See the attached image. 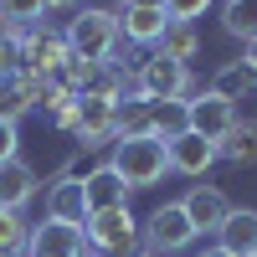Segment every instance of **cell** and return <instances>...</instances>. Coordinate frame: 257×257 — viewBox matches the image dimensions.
Segmentation results:
<instances>
[{"instance_id": "23", "label": "cell", "mask_w": 257, "mask_h": 257, "mask_svg": "<svg viewBox=\"0 0 257 257\" xmlns=\"http://www.w3.org/2000/svg\"><path fill=\"white\" fill-rule=\"evenodd\" d=\"M21 67H26V41H21V31L0 26V77H16Z\"/></svg>"}, {"instance_id": "1", "label": "cell", "mask_w": 257, "mask_h": 257, "mask_svg": "<svg viewBox=\"0 0 257 257\" xmlns=\"http://www.w3.org/2000/svg\"><path fill=\"white\" fill-rule=\"evenodd\" d=\"M108 165L123 175L128 190H155L170 175V144L155 134H118L108 144Z\"/></svg>"}, {"instance_id": "5", "label": "cell", "mask_w": 257, "mask_h": 257, "mask_svg": "<svg viewBox=\"0 0 257 257\" xmlns=\"http://www.w3.org/2000/svg\"><path fill=\"white\" fill-rule=\"evenodd\" d=\"M82 237H88V252L93 257H134L139 252V221H134L128 206L93 211L88 226H82Z\"/></svg>"}, {"instance_id": "21", "label": "cell", "mask_w": 257, "mask_h": 257, "mask_svg": "<svg viewBox=\"0 0 257 257\" xmlns=\"http://www.w3.org/2000/svg\"><path fill=\"white\" fill-rule=\"evenodd\" d=\"M221 31L237 41H252L257 36V0H221Z\"/></svg>"}, {"instance_id": "18", "label": "cell", "mask_w": 257, "mask_h": 257, "mask_svg": "<svg viewBox=\"0 0 257 257\" xmlns=\"http://www.w3.org/2000/svg\"><path fill=\"white\" fill-rule=\"evenodd\" d=\"M211 93H221L226 103H247L252 93H257V72L247 67V62L237 57V62H221L216 72H211V82H206Z\"/></svg>"}, {"instance_id": "25", "label": "cell", "mask_w": 257, "mask_h": 257, "mask_svg": "<svg viewBox=\"0 0 257 257\" xmlns=\"http://www.w3.org/2000/svg\"><path fill=\"white\" fill-rule=\"evenodd\" d=\"M21 155V134H16V123H6V118H0V165H6V160H16Z\"/></svg>"}, {"instance_id": "2", "label": "cell", "mask_w": 257, "mask_h": 257, "mask_svg": "<svg viewBox=\"0 0 257 257\" xmlns=\"http://www.w3.org/2000/svg\"><path fill=\"white\" fill-rule=\"evenodd\" d=\"M201 88H196V72L185 62H170L160 52H149L139 62L134 82H128V98H144V103H190Z\"/></svg>"}, {"instance_id": "6", "label": "cell", "mask_w": 257, "mask_h": 257, "mask_svg": "<svg viewBox=\"0 0 257 257\" xmlns=\"http://www.w3.org/2000/svg\"><path fill=\"white\" fill-rule=\"evenodd\" d=\"M82 160H67L47 185V221H67V226H88V196H82Z\"/></svg>"}, {"instance_id": "8", "label": "cell", "mask_w": 257, "mask_h": 257, "mask_svg": "<svg viewBox=\"0 0 257 257\" xmlns=\"http://www.w3.org/2000/svg\"><path fill=\"white\" fill-rule=\"evenodd\" d=\"M185 113H190V134H201V139H211V144H216L226 128L242 118V113H237V103H226L221 93H211V88H201L196 98H190V103H185Z\"/></svg>"}, {"instance_id": "15", "label": "cell", "mask_w": 257, "mask_h": 257, "mask_svg": "<svg viewBox=\"0 0 257 257\" xmlns=\"http://www.w3.org/2000/svg\"><path fill=\"white\" fill-rule=\"evenodd\" d=\"M41 82H47V77H31V72L0 77V118H6V123H21V118L41 103Z\"/></svg>"}, {"instance_id": "28", "label": "cell", "mask_w": 257, "mask_h": 257, "mask_svg": "<svg viewBox=\"0 0 257 257\" xmlns=\"http://www.w3.org/2000/svg\"><path fill=\"white\" fill-rule=\"evenodd\" d=\"M123 6H165V0H118V11Z\"/></svg>"}, {"instance_id": "11", "label": "cell", "mask_w": 257, "mask_h": 257, "mask_svg": "<svg viewBox=\"0 0 257 257\" xmlns=\"http://www.w3.org/2000/svg\"><path fill=\"white\" fill-rule=\"evenodd\" d=\"M170 31V11L165 6H123L118 11V36L128 47H160V36Z\"/></svg>"}, {"instance_id": "9", "label": "cell", "mask_w": 257, "mask_h": 257, "mask_svg": "<svg viewBox=\"0 0 257 257\" xmlns=\"http://www.w3.org/2000/svg\"><path fill=\"white\" fill-rule=\"evenodd\" d=\"M26 257H93V252H88L82 226L41 221V226H31V237H26Z\"/></svg>"}, {"instance_id": "10", "label": "cell", "mask_w": 257, "mask_h": 257, "mask_svg": "<svg viewBox=\"0 0 257 257\" xmlns=\"http://www.w3.org/2000/svg\"><path fill=\"white\" fill-rule=\"evenodd\" d=\"M180 206H185V216H190V226H196L201 237H216L226 226V216H231V201H226L221 185H190Z\"/></svg>"}, {"instance_id": "27", "label": "cell", "mask_w": 257, "mask_h": 257, "mask_svg": "<svg viewBox=\"0 0 257 257\" xmlns=\"http://www.w3.org/2000/svg\"><path fill=\"white\" fill-rule=\"evenodd\" d=\"M242 62H247V67H252V72H257V36H252V41H247V52H242Z\"/></svg>"}, {"instance_id": "13", "label": "cell", "mask_w": 257, "mask_h": 257, "mask_svg": "<svg viewBox=\"0 0 257 257\" xmlns=\"http://www.w3.org/2000/svg\"><path fill=\"white\" fill-rule=\"evenodd\" d=\"M36 190H41V175L21 155L0 165V211H26L36 201Z\"/></svg>"}, {"instance_id": "24", "label": "cell", "mask_w": 257, "mask_h": 257, "mask_svg": "<svg viewBox=\"0 0 257 257\" xmlns=\"http://www.w3.org/2000/svg\"><path fill=\"white\" fill-rule=\"evenodd\" d=\"M216 6V0H165V11H170V21H180V26H196V21Z\"/></svg>"}, {"instance_id": "14", "label": "cell", "mask_w": 257, "mask_h": 257, "mask_svg": "<svg viewBox=\"0 0 257 257\" xmlns=\"http://www.w3.org/2000/svg\"><path fill=\"white\" fill-rule=\"evenodd\" d=\"M82 196H88V216L93 211H113V206H128V185H123V175L103 160V165H93L88 175H82Z\"/></svg>"}, {"instance_id": "12", "label": "cell", "mask_w": 257, "mask_h": 257, "mask_svg": "<svg viewBox=\"0 0 257 257\" xmlns=\"http://www.w3.org/2000/svg\"><path fill=\"white\" fill-rule=\"evenodd\" d=\"M216 160H221L216 144L201 139V134H190V128H185L180 139H170V170H175V175H185V180H206Z\"/></svg>"}, {"instance_id": "30", "label": "cell", "mask_w": 257, "mask_h": 257, "mask_svg": "<svg viewBox=\"0 0 257 257\" xmlns=\"http://www.w3.org/2000/svg\"><path fill=\"white\" fill-rule=\"evenodd\" d=\"M134 257H155V252H144V247H139V252H134Z\"/></svg>"}, {"instance_id": "3", "label": "cell", "mask_w": 257, "mask_h": 257, "mask_svg": "<svg viewBox=\"0 0 257 257\" xmlns=\"http://www.w3.org/2000/svg\"><path fill=\"white\" fill-rule=\"evenodd\" d=\"M67 47L77 62H88V67H108V57L118 47V11H103V6H82L72 21H67Z\"/></svg>"}, {"instance_id": "16", "label": "cell", "mask_w": 257, "mask_h": 257, "mask_svg": "<svg viewBox=\"0 0 257 257\" xmlns=\"http://www.w3.org/2000/svg\"><path fill=\"white\" fill-rule=\"evenodd\" d=\"M216 247L231 257H257V211L252 206H231L226 226L216 231Z\"/></svg>"}, {"instance_id": "19", "label": "cell", "mask_w": 257, "mask_h": 257, "mask_svg": "<svg viewBox=\"0 0 257 257\" xmlns=\"http://www.w3.org/2000/svg\"><path fill=\"white\" fill-rule=\"evenodd\" d=\"M160 57H170V62H185V67H190V62H196L201 57V31L196 26H180V21H170V31L160 36V47H155Z\"/></svg>"}, {"instance_id": "17", "label": "cell", "mask_w": 257, "mask_h": 257, "mask_svg": "<svg viewBox=\"0 0 257 257\" xmlns=\"http://www.w3.org/2000/svg\"><path fill=\"white\" fill-rule=\"evenodd\" d=\"M216 155H221L226 165H237V170H252V165H257V118H237V123L216 139Z\"/></svg>"}, {"instance_id": "7", "label": "cell", "mask_w": 257, "mask_h": 257, "mask_svg": "<svg viewBox=\"0 0 257 257\" xmlns=\"http://www.w3.org/2000/svg\"><path fill=\"white\" fill-rule=\"evenodd\" d=\"M21 41H26V67H21V72H31V77H57V72L72 62L67 36L52 31V26H31V31H21Z\"/></svg>"}, {"instance_id": "26", "label": "cell", "mask_w": 257, "mask_h": 257, "mask_svg": "<svg viewBox=\"0 0 257 257\" xmlns=\"http://www.w3.org/2000/svg\"><path fill=\"white\" fill-rule=\"evenodd\" d=\"M67 6H82V0H41V16L47 11H67Z\"/></svg>"}, {"instance_id": "20", "label": "cell", "mask_w": 257, "mask_h": 257, "mask_svg": "<svg viewBox=\"0 0 257 257\" xmlns=\"http://www.w3.org/2000/svg\"><path fill=\"white\" fill-rule=\"evenodd\" d=\"M190 128V113H185V103H149V134L155 139H180Z\"/></svg>"}, {"instance_id": "22", "label": "cell", "mask_w": 257, "mask_h": 257, "mask_svg": "<svg viewBox=\"0 0 257 257\" xmlns=\"http://www.w3.org/2000/svg\"><path fill=\"white\" fill-rule=\"evenodd\" d=\"M26 237L31 226L21 211H0V257H26Z\"/></svg>"}, {"instance_id": "4", "label": "cell", "mask_w": 257, "mask_h": 257, "mask_svg": "<svg viewBox=\"0 0 257 257\" xmlns=\"http://www.w3.org/2000/svg\"><path fill=\"white\" fill-rule=\"evenodd\" d=\"M196 242H201V231L190 226V216H185V206H180V201H165V206H155V211L139 221V247H144V252H155V257L190 252Z\"/></svg>"}, {"instance_id": "29", "label": "cell", "mask_w": 257, "mask_h": 257, "mask_svg": "<svg viewBox=\"0 0 257 257\" xmlns=\"http://www.w3.org/2000/svg\"><path fill=\"white\" fill-rule=\"evenodd\" d=\"M201 257H231V252H221V247H206V252H201Z\"/></svg>"}]
</instances>
